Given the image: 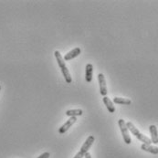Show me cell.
Listing matches in <instances>:
<instances>
[{
	"label": "cell",
	"mask_w": 158,
	"mask_h": 158,
	"mask_svg": "<svg viewBox=\"0 0 158 158\" xmlns=\"http://www.w3.org/2000/svg\"><path fill=\"white\" fill-rule=\"evenodd\" d=\"M126 126H127L128 131H130L135 136L138 140H140L141 142H143V143H146V144H151V143H152L151 139H150V138H148L147 136L143 135L142 133H140V132H139V130L136 128L135 126L131 122L126 123Z\"/></svg>",
	"instance_id": "obj_1"
},
{
	"label": "cell",
	"mask_w": 158,
	"mask_h": 158,
	"mask_svg": "<svg viewBox=\"0 0 158 158\" xmlns=\"http://www.w3.org/2000/svg\"><path fill=\"white\" fill-rule=\"evenodd\" d=\"M118 124H119V127H120V130L122 132V135L123 138V141L125 143L127 144H130L132 143V139L129 135V131L127 129V126H126V123L124 122V120L123 119H120L118 121Z\"/></svg>",
	"instance_id": "obj_2"
},
{
	"label": "cell",
	"mask_w": 158,
	"mask_h": 158,
	"mask_svg": "<svg viewBox=\"0 0 158 158\" xmlns=\"http://www.w3.org/2000/svg\"><path fill=\"white\" fill-rule=\"evenodd\" d=\"M98 81H99V84H100V93L105 97L107 95V86H106V80L105 77L102 73H99L98 74Z\"/></svg>",
	"instance_id": "obj_3"
},
{
	"label": "cell",
	"mask_w": 158,
	"mask_h": 158,
	"mask_svg": "<svg viewBox=\"0 0 158 158\" xmlns=\"http://www.w3.org/2000/svg\"><path fill=\"white\" fill-rule=\"evenodd\" d=\"M76 121H77V117H70L62 126H60V128L59 129V133L61 134V135L66 133L69 129L76 123Z\"/></svg>",
	"instance_id": "obj_4"
},
{
	"label": "cell",
	"mask_w": 158,
	"mask_h": 158,
	"mask_svg": "<svg viewBox=\"0 0 158 158\" xmlns=\"http://www.w3.org/2000/svg\"><path fill=\"white\" fill-rule=\"evenodd\" d=\"M94 140H95L94 136L93 135L89 136V137L87 138V140L85 141V143L82 144V146H81V151H80V152H81L83 155H85L86 153H88L89 149L91 147L92 143H94Z\"/></svg>",
	"instance_id": "obj_5"
},
{
	"label": "cell",
	"mask_w": 158,
	"mask_h": 158,
	"mask_svg": "<svg viewBox=\"0 0 158 158\" xmlns=\"http://www.w3.org/2000/svg\"><path fill=\"white\" fill-rule=\"evenodd\" d=\"M81 48H75L74 49H72L71 51H69L68 52L65 56H64V60H66V61H69V60H73V59H75L76 57H78L80 54H81Z\"/></svg>",
	"instance_id": "obj_6"
},
{
	"label": "cell",
	"mask_w": 158,
	"mask_h": 158,
	"mask_svg": "<svg viewBox=\"0 0 158 158\" xmlns=\"http://www.w3.org/2000/svg\"><path fill=\"white\" fill-rule=\"evenodd\" d=\"M149 130H150V134H151L152 143L156 144V143H158V132L156 126V125H150Z\"/></svg>",
	"instance_id": "obj_7"
},
{
	"label": "cell",
	"mask_w": 158,
	"mask_h": 158,
	"mask_svg": "<svg viewBox=\"0 0 158 158\" xmlns=\"http://www.w3.org/2000/svg\"><path fill=\"white\" fill-rule=\"evenodd\" d=\"M141 149L145 151V152H148V153H151L153 155H157L158 154V147L156 146H153L151 144H146V143H143L141 145Z\"/></svg>",
	"instance_id": "obj_8"
},
{
	"label": "cell",
	"mask_w": 158,
	"mask_h": 158,
	"mask_svg": "<svg viewBox=\"0 0 158 158\" xmlns=\"http://www.w3.org/2000/svg\"><path fill=\"white\" fill-rule=\"evenodd\" d=\"M92 75H93V66L92 64H87L86 71H85V79L87 82H90L92 81Z\"/></svg>",
	"instance_id": "obj_9"
},
{
	"label": "cell",
	"mask_w": 158,
	"mask_h": 158,
	"mask_svg": "<svg viewBox=\"0 0 158 158\" xmlns=\"http://www.w3.org/2000/svg\"><path fill=\"white\" fill-rule=\"evenodd\" d=\"M103 102H104V104H105V106H106V108H107V110L109 111V113H113L115 112V107H114V105H113V101H111L107 96H105V97H103Z\"/></svg>",
	"instance_id": "obj_10"
},
{
	"label": "cell",
	"mask_w": 158,
	"mask_h": 158,
	"mask_svg": "<svg viewBox=\"0 0 158 158\" xmlns=\"http://www.w3.org/2000/svg\"><path fill=\"white\" fill-rule=\"evenodd\" d=\"M113 102L117 103V104H123V105H130V104L132 103L131 100L125 99V98H120V97H115V98H113Z\"/></svg>",
	"instance_id": "obj_11"
},
{
	"label": "cell",
	"mask_w": 158,
	"mask_h": 158,
	"mask_svg": "<svg viewBox=\"0 0 158 158\" xmlns=\"http://www.w3.org/2000/svg\"><path fill=\"white\" fill-rule=\"evenodd\" d=\"M60 70H61V72H62V74H63V77H64L66 82H67V83H70V82L72 81V80H71L70 73H69V71L67 66L61 67V68H60Z\"/></svg>",
	"instance_id": "obj_12"
},
{
	"label": "cell",
	"mask_w": 158,
	"mask_h": 158,
	"mask_svg": "<svg viewBox=\"0 0 158 158\" xmlns=\"http://www.w3.org/2000/svg\"><path fill=\"white\" fill-rule=\"evenodd\" d=\"M82 110L81 109H74V110H68L66 112V115H68L69 117H77V116H81L82 115Z\"/></svg>",
	"instance_id": "obj_13"
},
{
	"label": "cell",
	"mask_w": 158,
	"mask_h": 158,
	"mask_svg": "<svg viewBox=\"0 0 158 158\" xmlns=\"http://www.w3.org/2000/svg\"><path fill=\"white\" fill-rule=\"evenodd\" d=\"M49 156H50V155H49V153H48V152H45L44 154H42L41 156H39L38 158H48V157H49Z\"/></svg>",
	"instance_id": "obj_14"
},
{
	"label": "cell",
	"mask_w": 158,
	"mask_h": 158,
	"mask_svg": "<svg viewBox=\"0 0 158 158\" xmlns=\"http://www.w3.org/2000/svg\"><path fill=\"white\" fill-rule=\"evenodd\" d=\"M83 157H84V155H83L81 152H78V153L76 154V156H75L73 158H83Z\"/></svg>",
	"instance_id": "obj_15"
},
{
	"label": "cell",
	"mask_w": 158,
	"mask_h": 158,
	"mask_svg": "<svg viewBox=\"0 0 158 158\" xmlns=\"http://www.w3.org/2000/svg\"><path fill=\"white\" fill-rule=\"evenodd\" d=\"M84 156H85V158H91V156H90V153H86V154L84 155Z\"/></svg>",
	"instance_id": "obj_16"
},
{
	"label": "cell",
	"mask_w": 158,
	"mask_h": 158,
	"mask_svg": "<svg viewBox=\"0 0 158 158\" xmlns=\"http://www.w3.org/2000/svg\"><path fill=\"white\" fill-rule=\"evenodd\" d=\"M0 90H1V86H0Z\"/></svg>",
	"instance_id": "obj_17"
}]
</instances>
